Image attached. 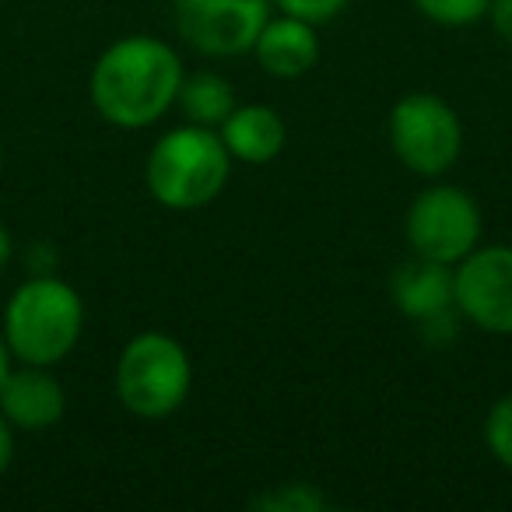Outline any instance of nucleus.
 <instances>
[{"label": "nucleus", "instance_id": "1", "mask_svg": "<svg viewBox=\"0 0 512 512\" xmlns=\"http://www.w3.org/2000/svg\"><path fill=\"white\" fill-rule=\"evenodd\" d=\"M183 60L165 39L123 36L92 67L88 95L109 127L144 130L179 102Z\"/></svg>", "mask_w": 512, "mask_h": 512}, {"label": "nucleus", "instance_id": "2", "mask_svg": "<svg viewBox=\"0 0 512 512\" xmlns=\"http://www.w3.org/2000/svg\"><path fill=\"white\" fill-rule=\"evenodd\" d=\"M232 176V155L218 130L183 123L155 141L144 162L151 197L169 211H200L214 204Z\"/></svg>", "mask_w": 512, "mask_h": 512}, {"label": "nucleus", "instance_id": "3", "mask_svg": "<svg viewBox=\"0 0 512 512\" xmlns=\"http://www.w3.org/2000/svg\"><path fill=\"white\" fill-rule=\"evenodd\" d=\"M0 334L18 362L53 369L85 334V302L67 281L39 274L11 292Z\"/></svg>", "mask_w": 512, "mask_h": 512}, {"label": "nucleus", "instance_id": "4", "mask_svg": "<svg viewBox=\"0 0 512 512\" xmlns=\"http://www.w3.org/2000/svg\"><path fill=\"white\" fill-rule=\"evenodd\" d=\"M116 400L134 418L162 421L186 404L193 390V365L186 348L162 330H144L123 344L113 372Z\"/></svg>", "mask_w": 512, "mask_h": 512}, {"label": "nucleus", "instance_id": "5", "mask_svg": "<svg viewBox=\"0 0 512 512\" xmlns=\"http://www.w3.org/2000/svg\"><path fill=\"white\" fill-rule=\"evenodd\" d=\"M390 148L414 176H446L463 151L460 116L442 95L407 92L390 109Z\"/></svg>", "mask_w": 512, "mask_h": 512}, {"label": "nucleus", "instance_id": "6", "mask_svg": "<svg viewBox=\"0 0 512 512\" xmlns=\"http://www.w3.org/2000/svg\"><path fill=\"white\" fill-rule=\"evenodd\" d=\"M407 242L411 253L456 267L481 246V207L463 186H425L407 207Z\"/></svg>", "mask_w": 512, "mask_h": 512}, {"label": "nucleus", "instance_id": "7", "mask_svg": "<svg viewBox=\"0 0 512 512\" xmlns=\"http://www.w3.org/2000/svg\"><path fill=\"white\" fill-rule=\"evenodd\" d=\"M453 309L470 327L512 337V246H477L453 267Z\"/></svg>", "mask_w": 512, "mask_h": 512}, {"label": "nucleus", "instance_id": "8", "mask_svg": "<svg viewBox=\"0 0 512 512\" xmlns=\"http://www.w3.org/2000/svg\"><path fill=\"white\" fill-rule=\"evenodd\" d=\"M271 18V0H176V29L204 57L249 53Z\"/></svg>", "mask_w": 512, "mask_h": 512}, {"label": "nucleus", "instance_id": "9", "mask_svg": "<svg viewBox=\"0 0 512 512\" xmlns=\"http://www.w3.org/2000/svg\"><path fill=\"white\" fill-rule=\"evenodd\" d=\"M67 411L64 383L46 365H18L0 386V414L18 432H50Z\"/></svg>", "mask_w": 512, "mask_h": 512}, {"label": "nucleus", "instance_id": "10", "mask_svg": "<svg viewBox=\"0 0 512 512\" xmlns=\"http://www.w3.org/2000/svg\"><path fill=\"white\" fill-rule=\"evenodd\" d=\"M390 299L407 320L425 323L453 309V267L414 253L393 271Z\"/></svg>", "mask_w": 512, "mask_h": 512}, {"label": "nucleus", "instance_id": "11", "mask_svg": "<svg viewBox=\"0 0 512 512\" xmlns=\"http://www.w3.org/2000/svg\"><path fill=\"white\" fill-rule=\"evenodd\" d=\"M256 64L264 67L271 78L292 81L302 78L316 67L320 60V39H316V25L302 22L295 15L267 18L264 32L253 43Z\"/></svg>", "mask_w": 512, "mask_h": 512}, {"label": "nucleus", "instance_id": "12", "mask_svg": "<svg viewBox=\"0 0 512 512\" xmlns=\"http://www.w3.org/2000/svg\"><path fill=\"white\" fill-rule=\"evenodd\" d=\"M218 137L232 155V162L267 165L285 151L288 127L278 109L253 102V106H235L218 127Z\"/></svg>", "mask_w": 512, "mask_h": 512}, {"label": "nucleus", "instance_id": "13", "mask_svg": "<svg viewBox=\"0 0 512 512\" xmlns=\"http://www.w3.org/2000/svg\"><path fill=\"white\" fill-rule=\"evenodd\" d=\"M176 106L183 109L186 123H200V127L218 130L239 102H235L232 81L221 78V74H214V71H200V74L183 78Z\"/></svg>", "mask_w": 512, "mask_h": 512}, {"label": "nucleus", "instance_id": "14", "mask_svg": "<svg viewBox=\"0 0 512 512\" xmlns=\"http://www.w3.org/2000/svg\"><path fill=\"white\" fill-rule=\"evenodd\" d=\"M249 505L267 512H323L327 509V498L313 484L292 481V484H278V488L264 491V495H256Z\"/></svg>", "mask_w": 512, "mask_h": 512}, {"label": "nucleus", "instance_id": "15", "mask_svg": "<svg viewBox=\"0 0 512 512\" xmlns=\"http://www.w3.org/2000/svg\"><path fill=\"white\" fill-rule=\"evenodd\" d=\"M414 8L442 29H467L488 18L491 0H414Z\"/></svg>", "mask_w": 512, "mask_h": 512}, {"label": "nucleus", "instance_id": "16", "mask_svg": "<svg viewBox=\"0 0 512 512\" xmlns=\"http://www.w3.org/2000/svg\"><path fill=\"white\" fill-rule=\"evenodd\" d=\"M484 442H488L491 456L505 470H512V393L491 404L488 418H484Z\"/></svg>", "mask_w": 512, "mask_h": 512}, {"label": "nucleus", "instance_id": "17", "mask_svg": "<svg viewBox=\"0 0 512 512\" xmlns=\"http://www.w3.org/2000/svg\"><path fill=\"white\" fill-rule=\"evenodd\" d=\"M271 4L281 8V15H295L302 22L323 25V22H334L351 0H271Z\"/></svg>", "mask_w": 512, "mask_h": 512}, {"label": "nucleus", "instance_id": "18", "mask_svg": "<svg viewBox=\"0 0 512 512\" xmlns=\"http://www.w3.org/2000/svg\"><path fill=\"white\" fill-rule=\"evenodd\" d=\"M488 22L505 43H512V0H491L488 8Z\"/></svg>", "mask_w": 512, "mask_h": 512}, {"label": "nucleus", "instance_id": "19", "mask_svg": "<svg viewBox=\"0 0 512 512\" xmlns=\"http://www.w3.org/2000/svg\"><path fill=\"white\" fill-rule=\"evenodd\" d=\"M11 460H15V428L0 414V477L11 470Z\"/></svg>", "mask_w": 512, "mask_h": 512}, {"label": "nucleus", "instance_id": "20", "mask_svg": "<svg viewBox=\"0 0 512 512\" xmlns=\"http://www.w3.org/2000/svg\"><path fill=\"white\" fill-rule=\"evenodd\" d=\"M11 256H15V239H11V232H8V225L0 221V271L11 264Z\"/></svg>", "mask_w": 512, "mask_h": 512}, {"label": "nucleus", "instance_id": "21", "mask_svg": "<svg viewBox=\"0 0 512 512\" xmlns=\"http://www.w3.org/2000/svg\"><path fill=\"white\" fill-rule=\"evenodd\" d=\"M11 348H8V341H4V334H0V386H4V379H8V372L15 369V365H11Z\"/></svg>", "mask_w": 512, "mask_h": 512}, {"label": "nucleus", "instance_id": "22", "mask_svg": "<svg viewBox=\"0 0 512 512\" xmlns=\"http://www.w3.org/2000/svg\"><path fill=\"white\" fill-rule=\"evenodd\" d=\"M0 179H4V144H0Z\"/></svg>", "mask_w": 512, "mask_h": 512}]
</instances>
